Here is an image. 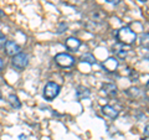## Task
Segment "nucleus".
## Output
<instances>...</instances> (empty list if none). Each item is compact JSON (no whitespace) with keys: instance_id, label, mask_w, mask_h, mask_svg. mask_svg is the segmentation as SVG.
Masks as SVG:
<instances>
[{"instance_id":"13","label":"nucleus","mask_w":149,"mask_h":140,"mask_svg":"<svg viewBox=\"0 0 149 140\" xmlns=\"http://www.w3.org/2000/svg\"><path fill=\"white\" fill-rule=\"evenodd\" d=\"M9 103L11 104L13 108H16V109H19L21 107V103H20V100H19V98L16 96H14V94L9 96Z\"/></svg>"},{"instance_id":"6","label":"nucleus","mask_w":149,"mask_h":140,"mask_svg":"<svg viewBox=\"0 0 149 140\" xmlns=\"http://www.w3.org/2000/svg\"><path fill=\"white\" fill-rule=\"evenodd\" d=\"M65 46H66V49L68 51H71V52H76V51L80 49L81 46V41L76 39V37H68V39L65 41Z\"/></svg>"},{"instance_id":"19","label":"nucleus","mask_w":149,"mask_h":140,"mask_svg":"<svg viewBox=\"0 0 149 140\" xmlns=\"http://www.w3.org/2000/svg\"><path fill=\"white\" fill-rule=\"evenodd\" d=\"M144 133H146V135H148V125H146V130H144Z\"/></svg>"},{"instance_id":"16","label":"nucleus","mask_w":149,"mask_h":140,"mask_svg":"<svg viewBox=\"0 0 149 140\" xmlns=\"http://www.w3.org/2000/svg\"><path fill=\"white\" fill-rule=\"evenodd\" d=\"M5 44H6V37H5V35H4L3 32H0V50L5 46Z\"/></svg>"},{"instance_id":"4","label":"nucleus","mask_w":149,"mask_h":140,"mask_svg":"<svg viewBox=\"0 0 149 140\" xmlns=\"http://www.w3.org/2000/svg\"><path fill=\"white\" fill-rule=\"evenodd\" d=\"M11 63L16 69H24L29 64V56L24 52H19L17 55L13 56Z\"/></svg>"},{"instance_id":"8","label":"nucleus","mask_w":149,"mask_h":140,"mask_svg":"<svg viewBox=\"0 0 149 140\" xmlns=\"http://www.w3.org/2000/svg\"><path fill=\"white\" fill-rule=\"evenodd\" d=\"M102 113H103V115L108 116L109 119H116L118 116V110L116 109L114 107L109 105V104L102 107Z\"/></svg>"},{"instance_id":"15","label":"nucleus","mask_w":149,"mask_h":140,"mask_svg":"<svg viewBox=\"0 0 149 140\" xmlns=\"http://www.w3.org/2000/svg\"><path fill=\"white\" fill-rule=\"evenodd\" d=\"M127 94L132 96V97L138 96V94H139V89H138V88H129V89L127 91Z\"/></svg>"},{"instance_id":"14","label":"nucleus","mask_w":149,"mask_h":140,"mask_svg":"<svg viewBox=\"0 0 149 140\" xmlns=\"http://www.w3.org/2000/svg\"><path fill=\"white\" fill-rule=\"evenodd\" d=\"M81 61L86 62V63H90V64H93V63H96V58H95V56L91 55V53H85V55L81 56Z\"/></svg>"},{"instance_id":"11","label":"nucleus","mask_w":149,"mask_h":140,"mask_svg":"<svg viewBox=\"0 0 149 140\" xmlns=\"http://www.w3.org/2000/svg\"><path fill=\"white\" fill-rule=\"evenodd\" d=\"M104 17H106V14L104 12H102L101 10H93V12H92L93 22H102Z\"/></svg>"},{"instance_id":"1","label":"nucleus","mask_w":149,"mask_h":140,"mask_svg":"<svg viewBox=\"0 0 149 140\" xmlns=\"http://www.w3.org/2000/svg\"><path fill=\"white\" fill-rule=\"evenodd\" d=\"M116 39L120 45H132L137 40V34L129 26H123L116 32Z\"/></svg>"},{"instance_id":"12","label":"nucleus","mask_w":149,"mask_h":140,"mask_svg":"<svg viewBox=\"0 0 149 140\" xmlns=\"http://www.w3.org/2000/svg\"><path fill=\"white\" fill-rule=\"evenodd\" d=\"M113 50L116 51V55H117L119 58H125L127 57V51L123 50V47H122V45L120 44H118L117 46H114Z\"/></svg>"},{"instance_id":"10","label":"nucleus","mask_w":149,"mask_h":140,"mask_svg":"<svg viewBox=\"0 0 149 140\" xmlns=\"http://www.w3.org/2000/svg\"><path fill=\"white\" fill-rule=\"evenodd\" d=\"M91 94V92L88 88L86 87H78L77 91H76V97L77 99H83V98H88Z\"/></svg>"},{"instance_id":"7","label":"nucleus","mask_w":149,"mask_h":140,"mask_svg":"<svg viewBox=\"0 0 149 140\" xmlns=\"http://www.w3.org/2000/svg\"><path fill=\"white\" fill-rule=\"evenodd\" d=\"M102 66H103V68L107 72H114L116 69L118 68V61H117V58H114V57H108L102 63Z\"/></svg>"},{"instance_id":"3","label":"nucleus","mask_w":149,"mask_h":140,"mask_svg":"<svg viewBox=\"0 0 149 140\" xmlns=\"http://www.w3.org/2000/svg\"><path fill=\"white\" fill-rule=\"evenodd\" d=\"M55 62L62 68H70V67L74 66L76 60H74L73 56L68 55V53H57L55 56Z\"/></svg>"},{"instance_id":"5","label":"nucleus","mask_w":149,"mask_h":140,"mask_svg":"<svg viewBox=\"0 0 149 140\" xmlns=\"http://www.w3.org/2000/svg\"><path fill=\"white\" fill-rule=\"evenodd\" d=\"M4 49H5L6 55L11 56V57L20 52V46H19L16 42H14V41H6V44H5V46H4Z\"/></svg>"},{"instance_id":"2","label":"nucleus","mask_w":149,"mask_h":140,"mask_svg":"<svg viewBox=\"0 0 149 140\" xmlns=\"http://www.w3.org/2000/svg\"><path fill=\"white\" fill-rule=\"evenodd\" d=\"M60 91H61V87H60L57 83L49 82L47 85L45 86V88H44V93H42V94H44V98L46 100L51 102V100H54L55 98L58 96Z\"/></svg>"},{"instance_id":"17","label":"nucleus","mask_w":149,"mask_h":140,"mask_svg":"<svg viewBox=\"0 0 149 140\" xmlns=\"http://www.w3.org/2000/svg\"><path fill=\"white\" fill-rule=\"evenodd\" d=\"M104 1L109 3V4H113V5H118V4L122 1V0H104Z\"/></svg>"},{"instance_id":"18","label":"nucleus","mask_w":149,"mask_h":140,"mask_svg":"<svg viewBox=\"0 0 149 140\" xmlns=\"http://www.w3.org/2000/svg\"><path fill=\"white\" fill-rule=\"evenodd\" d=\"M3 64H4V63H3V60L0 58V71H1V68H3Z\"/></svg>"},{"instance_id":"20","label":"nucleus","mask_w":149,"mask_h":140,"mask_svg":"<svg viewBox=\"0 0 149 140\" xmlns=\"http://www.w3.org/2000/svg\"><path fill=\"white\" fill-rule=\"evenodd\" d=\"M3 16H4V12H3L1 9H0V17H3Z\"/></svg>"},{"instance_id":"9","label":"nucleus","mask_w":149,"mask_h":140,"mask_svg":"<svg viewBox=\"0 0 149 140\" xmlns=\"http://www.w3.org/2000/svg\"><path fill=\"white\" fill-rule=\"evenodd\" d=\"M102 92L107 97H114L117 94V87L114 85H112V83H106V85L102 86Z\"/></svg>"}]
</instances>
